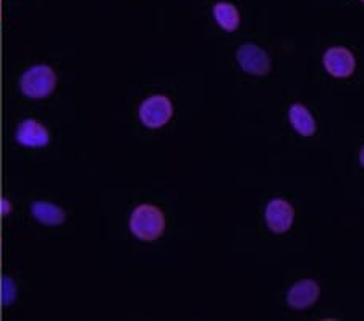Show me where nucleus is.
<instances>
[{
  "instance_id": "1",
  "label": "nucleus",
  "mask_w": 364,
  "mask_h": 321,
  "mask_svg": "<svg viewBox=\"0 0 364 321\" xmlns=\"http://www.w3.org/2000/svg\"><path fill=\"white\" fill-rule=\"evenodd\" d=\"M164 229H166V218L157 206L141 204L132 213L130 231L139 241H156L162 236Z\"/></svg>"
},
{
  "instance_id": "2",
  "label": "nucleus",
  "mask_w": 364,
  "mask_h": 321,
  "mask_svg": "<svg viewBox=\"0 0 364 321\" xmlns=\"http://www.w3.org/2000/svg\"><path fill=\"white\" fill-rule=\"evenodd\" d=\"M57 77L49 65H34L20 78V90L29 99H44L55 90Z\"/></svg>"
},
{
  "instance_id": "3",
  "label": "nucleus",
  "mask_w": 364,
  "mask_h": 321,
  "mask_svg": "<svg viewBox=\"0 0 364 321\" xmlns=\"http://www.w3.org/2000/svg\"><path fill=\"white\" fill-rule=\"evenodd\" d=\"M173 106L167 96L156 95L144 99L139 106V120L148 128H161L172 119Z\"/></svg>"
},
{
  "instance_id": "4",
  "label": "nucleus",
  "mask_w": 364,
  "mask_h": 321,
  "mask_svg": "<svg viewBox=\"0 0 364 321\" xmlns=\"http://www.w3.org/2000/svg\"><path fill=\"white\" fill-rule=\"evenodd\" d=\"M237 60L246 73L257 75L262 77L271 68V58H269L267 52L262 51L259 46L256 44H243L237 52Z\"/></svg>"
},
{
  "instance_id": "5",
  "label": "nucleus",
  "mask_w": 364,
  "mask_h": 321,
  "mask_svg": "<svg viewBox=\"0 0 364 321\" xmlns=\"http://www.w3.org/2000/svg\"><path fill=\"white\" fill-rule=\"evenodd\" d=\"M293 219H295V211L293 206L282 198H274L269 201L266 208V221L269 229L275 233H284L291 227Z\"/></svg>"
},
{
  "instance_id": "6",
  "label": "nucleus",
  "mask_w": 364,
  "mask_h": 321,
  "mask_svg": "<svg viewBox=\"0 0 364 321\" xmlns=\"http://www.w3.org/2000/svg\"><path fill=\"white\" fill-rule=\"evenodd\" d=\"M324 67L332 77L346 78L355 72V56L345 48H331L324 54Z\"/></svg>"
},
{
  "instance_id": "7",
  "label": "nucleus",
  "mask_w": 364,
  "mask_h": 321,
  "mask_svg": "<svg viewBox=\"0 0 364 321\" xmlns=\"http://www.w3.org/2000/svg\"><path fill=\"white\" fill-rule=\"evenodd\" d=\"M15 138L18 144L26 146V148H43L50 140L47 128L34 119L23 120L16 128Z\"/></svg>"
},
{
  "instance_id": "8",
  "label": "nucleus",
  "mask_w": 364,
  "mask_h": 321,
  "mask_svg": "<svg viewBox=\"0 0 364 321\" xmlns=\"http://www.w3.org/2000/svg\"><path fill=\"white\" fill-rule=\"evenodd\" d=\"M319 299V285L313 279H303L296 283L287 294V302L291 308L296 310H304L313 305Z\"/></svg>"
},
{
  "instance_id": "9",
  "label": "nucleus",
  "mask_w": 364,
  "mask_h": 321,
  "mask_svg": "<svg viewBox=\"0 0 364 321\" xmlns=\"http://www.w3.org/2000/svg\"><path fill=\"white\" fill-rule=\"evenodd\" d=\"M31 214L38 223L44 226H60L65 221V211L57 204L47 201H34Z\"/></svg>"
},
{
  "instance_id": "10",
  "label": "nucleus",
  "mask_w": 364,
  "mask_h": 321,
  "mask_svg": "<svg viewBox=\"0 0 364 321\" xmlns=\"http://www.w3.org/2000/svg\"><path fill=\"white\" fill-rule=\"evenodd\" d=\"M290 122L299 135L303 137L314 135L316 120L303 104H293L290 107Z\"/></svg>"
},
{
  "instance_id": "11",
  "label": "nucleus",
  "mask_w": 364,
  "mask_h": 321,
  "mask_svg": "<svg viewBox=\"0 0 364 321\" xmlns=\"http://www.w3.org/2000/svg\"><path fill=\"white\" fill-rule=\"evenodd\" d=\"M214 19L225 31H235L240 26V14L230 2H217L214 5Z\"/></svg>"
},
{
  "instance_id": "12",
  "label": "nucleus",
  "mask_w": 364,
  "mask_h": 321,
  "mask_svg": "<svg viewBox=\"0 0 364 321\" xmlns=\"http://www.w3.org/2000/svg\"><path fill=\"white\" fill-rule=\"evenodd\" d=\"M16 299V285L14 283V279L10 278H4L2 281V302L4 305H10L14 303Z\"/></svg>"
},
{
  "instance_id": "13",
  "label": "nucleus",
  "mask_w": 364,
  "mask_h": 321,
  "mask_svg": "<svg viewBox=\"0 0 364 321\" xmlns=\"http://www.w3.org/2000/svg\"><path fill=\"white\" fill-rule=\"evenodd\" d=\"M0 213H2L4 216H7L10 213V203L5 200V198L2 201H0Z\"/></svg>"
},
{
  "instance_id": "14",
  "label": "nucleus",
  "mask_w": 364,
  "mask_h": 321,
  "mask_svg": "<svg viewBox=\"0 0 364 321\" xmlns=\"http://www.w3.org/2000/svg\"><path fill=\"white\" fill-rule=\"evenodd\" d=\"M360 161H361V164L364 166V146H363V149H361V153H360Z\"/></svg>"
},
{
  "instance_id": "15",
  "label": "nucleus",
  "mask_w": 364,
  "mask_h": 321,
  "mask_svg": "<svg viewBox=\"0 0 364 321\" xmlns=\"http://www.w3.org/2000/svg\"><path fill=\"white\" fill-rule=\"evenodd\" d=\"M0 19H2V2H0Z\"/></svg>"
},
{
  "instance_id": "16",
  "label": "nucleus",
  "mask_w": 364,
  "mask_h": 321,
  "mask_svg": "<svg viewBox=\"0 0 364 321\" xmlns=\"http://www.w3.org/2000/svg\"><path fill=\"white\" fill-rule=\"evenodd\" d=\"M363 2H364V0H363Z\"/></svg>"
}]
</instances>
